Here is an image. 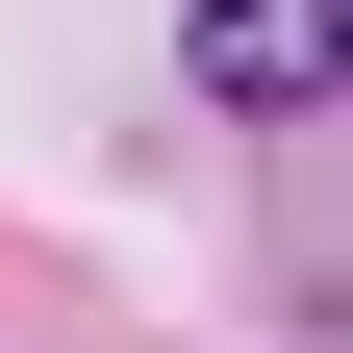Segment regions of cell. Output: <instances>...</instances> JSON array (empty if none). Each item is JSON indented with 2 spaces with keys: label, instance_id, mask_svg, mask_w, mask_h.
Segmentation results:
<instances>
[{
  "label": "cell",
  "instance_id": "cell-1",
  "mask_svg": "<svg viewBox=\"0 0 353 353\" xmlns=\"http://www.w3.org/2000/svg\"><path fill=\"white\" fill-rule=\"evenodd\" d=\"M202 101H252V126L353 101V0H202Z\"/></svg>",
  "mask_w": 353,
  "mask_h": 353
}]
</instances>
